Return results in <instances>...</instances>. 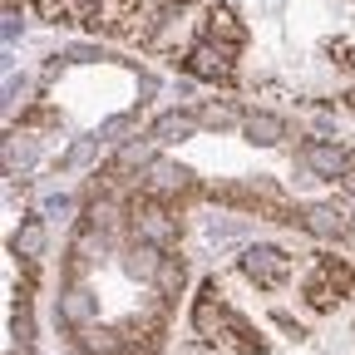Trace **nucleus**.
<instances>
[{"label":"nucleus","mask_w":355,"mask_h":355,"mask_svg":"<svg viewBox=\"0 0 355 355\" xmlns=\"http://www.w3.org/2000/svg\"><path fill=\"white\" fill-rule=\"evenodd\" d=\"M237 266H242V277H247L252 286H261V291H277V286L291 277V257H286L282 247H272V242L247 247V252L237 257Z\"/></svg>","instance_id":"obj_1"},{"label":"nucleus","mask_w":355,"mask_h":355,"mask_svg":"<svg viewBox=\"0 0 355 355\" xmlns=\"http://www.w3.org/2000/svg\"><path fill=\"white\" fill-rule=\"evenodd\" d=\"M227 316H232V311L227 306H222V286L217 282H202V291H198V306H193V331L202 336V340H222V336H227Z\"/></svg>","instance_id":"obj_2"},{"label":"nucleus","mask_w":355,"mask_h":355,"mask_svg":"<svg viewBox=\"0 0 355 355\" xmlns=\"http://www.w3.org/2000/svg\"><path fill=\"white\" fill-rule=\"evenodd\" d=\"M296 158H301V168H306L311 178H331V183L350 173V153H345L340 144H326V139H306Z\"/></svg>","instance_id":"obj_3"},{"label":"nucleus","mask_w":355,"mask_h":355,"mask_svg":"<svg viewBox=\"0 0 355 355\" xmlns=\"http://www.w3.org/2000/svg\"><path fill=\"white\" fill-rule=\"evenodd\" d=\"M55 316H60L69 331H89V326H94V316H99V296L89 291L84 282H69V286L60 291V301H55Z\"/></svg>","instance_id":"obj_4"},{"label":"nucleus","mask_w":355,"mask_h":355,"mask_svg":"<svg viewBox=\"0 0 355 355\" xmlns=\"http://www.w3.org/2000/svg\"><path fill=\"white\" fill-rule=\"evenodd\" d=\"M188 69H193V79L227 84L232 79V50H227V44H217V40H198L188 50Z\"/></svg>","instance_id":"obj_5"},{"label":"nucleus","mask_w":355,"mask_h":355,"mask_svg":"<svg viewBox=\"0 0 355 355\" xmlns=\"http://www.w3.org/2000/svg\"><path fill=\"white\" fill-rule=\"evenodd\" d=\"M133 232H139V242H153V247H168L178 242V217L168 207H158V198H148L144 207H133Z\"/></svg>","instance_id":"obj_6"},{"label":"nucleus","mask_w":355,"mask_h":355,"mask_svg":"<svg viewBox=\"0 0 355 355\" xmlns=\"http://www.w3.org/2000/svg\"><path fill=\"white\" fill-rule=\"evenodd\" d=\"M188 168H178V163H168V158H153L144 173H139V188L148 193V198H178L188 188Z\"/></svg>","instance_id":"obj_7"},{"label":"nucleus","mask_w":355,"mask_h":355,"mask_svg":"<svg viewBox=\"0 0 355 355\" xmlns=\"http://www.w3.org/2000/svg\"><path fill=\"white\" fill-rule=\"evenodd\" d=\"M242 133H247V144H257V148H277L291 128H286V119H282V114L252 109V114H242Z\"/></svg>","instance_id":"obj_8"},{"label":"nucleus","mask_w":355,"mask_h":355,"mask_svg":"<svg viewBox=\"0 0 355 355\" xmlns=\"http://www.w3.org/2000/svg\"><path fill=\"white\" fill-rule=\"evenodd\" d=\"M301 227H306L311 237H345V232H350V217H345L336 202H311V207L301 212Z\"/></svg>","instance_id":"obj_9"},{"label":"nucleus","mask_w":355,"mask_h":355,"mask_svg":"<svg viewBox=\"0 0 355 355\" xmlns=\"http://www.w3.org/2000/svg\"><path fill=\"white\" fill-rule=\"evenodd\" d=\"M202 123H198V114H188V109H173V114H163V119H153V128H148V144L153 148H163V144H183V139H193Z\"/></svg>","instance_id":"obj_10"},{"label":"nucleus","mask_w":355,"mask_h":355,"mask_svg":"<svg viewBox=\"0 0 355 355\" xmlns=\"http://www.w3.org/2000/svg\"><path fill=\"white\" fill-rule=\"evenodd\" d=\"M207 40L227 44V50L247 44V30H242V20H237V10H232V6H212V10H207Z\"/></svg>","instance_id":"obj_11"},{"label":"nucleus","mask_w":355,"mask_h":355,"mask_svg":"<svg viewBox=\"0 0 355 355\" xmlns=\"http://www.w3.org/2000/svg\"><path fill=\"white\" fill-rule=\"evenodd\" d=\"M123 266H128V277H139V282H153V277H158V266H163V247H153V242H133Z\"/></svg>","instance_id":"obj_12"},{"label":"nucleus","mask_w":355,"mask_h":355,"mask_svg":"<svg viewBox=\"0 0 355 355\" xmlns=\"http://www.w3.org/2000/svg\"><path fill=\"white\" fill-rule=\"evenodd\" d=\"M74 345H79L84 355H123V336H119V331H104V326L79 331V336H74Z\"/></svg>","instance_id":"obj_13"},{"label":"nucleus","mask_w":355,"mask_h":355,"mask_svg":"<svg viewBox=\"0 0 355 355\" xmlns=\"http://www.w3.org/2000/svg\"><path fill=\"white\" fill-rule=\"evenodd\" d=\"M153 286H158V296H163V301H173L178 291L188 286V261H183V257H163V266H158Z\"/></svg>","instance_id":"obj_14"},{"label":"nucleus","mask_w":355,"mask_h":355,"mask_svg":"<svg viewBox=\"0 0 355 355\" xmlns=\"http://www.w3.org/2000/svg\"><path fill=\"white\" fill-rule=\"evenodd\" d=\"M10 247H15V257H25V261H35V257L44 252V222H40V217H30V222H20V232L10 237Z\"/></svg>","instance_id":"obj_15"},{"label":"nucleus","mask_w":355,"mask_h":355,"mask_svg":"<svg viewBox=\"0 0 355 355\" xmlns=\"http://www.w3.org/2000/svg\"><path fill=\"white\" fill-rule=\"evenodd\" d=\"M198 123L202 128H232V123H242V114L232 104H202L198 109Z\"/></svg>","instance_id":"obj_16"},{"label":"nucleus","mask_w":355,"mask_h":355,"mask_svg":"<svg viewBox=\"0 0 355 355\" xmlns=\"http://www.w3.org/2000/svg\"><path fill=\"white\" fill-rule=\"evenodd\" d=\"M94 153H99V139H79V144H69L60 153V168H79V163H89Z\"/></svg>","instance_id":"obj_17"},{"label":"nucleus","mask_w":355,"mask_h":355,"mask_svg":"<svg viewBox=\"0 0 355 355\" xmlns=\"http://www.w3.org/2000/svg\"><path fill=\"white\" fill-rule=\"evenodd\" d=\"M128 128H133V114H114V119H104V123L94 128V139H99V144H114L119 133H128Z\"/></svg>","instance_id":"obj_18"},{"label":"nucleus","mask_w":355,"mask_h":355,"mask_svg":"<svg viewBox=\"0 0 355 355\" xmlns=\"http://www.w3.org/2000/svg\"><path fill=\"white\" fill-rule=\"evenodd\" d=\"M15 345H20V355L35 345V321H30V306L20 301V311H15Z\"/></svg>","instance_id":"obj_19"},{"label":"nucleus","mask_w":355,"mask_h":355,"mask_svg":"<svg viewBox=\"0 0 355 355\" xmlns=\"http://www.w3.org/2000/svg\"><path fill=\"white\" fill-rule=\"evenodd\" d=\"M69 212H74V198H64V193H55L44 202V217H69Z\"/></svg>","instance_id":"obj_20"},{"label":"nucleus","mask_w":355,"mask_h":355,"mask_svg":"<svg viewBox=\"0 0 355 355\" xmlns=\"http://www.w3.org/2000/svg\"><path fill=\"white\" fill-rule=\"evenodd\" d=\"M64 60H109V55L99 50V44H69V50H64Z\"/></svg>","instance_id":"obj_21"},{"label":"nucleus","mask_w":355,"mask_h":355,"mask_svg":"<svg viewBox=\"0 0 355 355\" xmlns=\"http://www.w3.org/2000/svg\"><path fill=\"white\" fill-rule=\"evenodd\" d=\"M15 35H20V15L10 10V15H6V40H15Z\"/></svg>","instance_id":"obj_22"},{"label":"nucleus","mask_w":355,"mask_h":355,"mask_svg":"<svg viewBox=\"0 0 355 355\" xmlns=\"http://www.w3.org/2000/svg\"><path fill=\"white\" fill-rule=\"evenodd\" d=\"M340 183H345V193H350V198H355V163H350V173H345V178H340Z\"/></svg>","instance_id":"obj_23"},{"label":"nucleus","mask_w":355,"mask_h":355,"mask_svg":"<svg viewBox=\"0 0 355 355\" xmlns=\"http://www.w3.org/2000/svg\"><path fill=\"white\" fill-rule=\"evenodd\" d=\"M350 237H355V212H350Z\"/></svg>","instance_id":"obj_24"},{"label":"nucleus","mask_w":355,"mask_h":355,"mask_svg":"<svg viewBox=\"0 0 355 355\" xmlns=\"http://www.w3.org/2000/svg\"><path fill=\"white\" fill-rule=\"evenodd\" d=\"M178 6H183V0H178Z\"/></svg>","instance_id":"obj_25"}]
</instances>
